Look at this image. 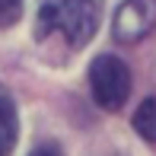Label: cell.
<instances>
[{
	"label": "cell",
	"instance_id": "1",
	"mask_svg": "<svg viewBox=\"0 0 156 156\" xmlns=\"http://www.w3.org/2000/svg\"><path fill=\"white\" fill-rule=\"evenodd\" d=\"M99 0H38L35 6V38L58 41L67 51L83 48L99 29Z\"/></svg>",
	"mask_w": 156,
	"mask_h": 156
},
{
	"label": "cell",
	"instance_id": "2",
	"mask_svg": "<svg viewBox=\"0 0 156 156\" xmlns=\"http://www.w3.org/2000/svg\"><path fill=\"white\" fill-rule=\"evenodd\" d=\"M89 89L99 108L118 112L131 96V70L115 54H99L89 64Z\"/></svg>",
	"mask_w": 156,
	"mask_h": 156
},
{
	"label": "cell",
	"instance_id": "3",
	"mask_svg": "<svg viewBox=\"0 0 156 156\" xmlns=\"http://www.w3.org/2000/svg\"><path fill=\"white\" fill-rule=\"evenodd\" d=\"M153 29H156V0H124L115 13V23H112L115 38L124 45L147 38Z\"/></svg>",
	"mask_w": 156,
	"mask_h": 156
},
{
	"label": "cell",
	"instance_id": "4",
	"mask_svg": "<svg viewBox=\"0 0 156 156\" xmlns=\"http://www.w3.org/2000/svg\"><path fill=\"white\" fill-rule=\"evenodd\" d=\"M16 134H19V121H16V105L13 96L0 86V156H10L16 147Z\"/></svg>",
	"mask_w": 156,
	"mask_h": 156
},
{
	"label": "cell",
	"instance_id": "5",
	"mask_svg": "<svg viewBox=\"0 0 156 156\" xmlns=\"http://www.w3.org/2000/svg\"><path fill=\"white\" fill-rule=\"evenodd\" d=\"M134 131L147 144H156V96H147L137 105V112H134Z\"/></svg>",
	"mask_w": 156,
	"mask_h": 156
},
{
	"label": "cell",
	"instance_id": "6",
	"mask_svg": "<svg viewBox=\"0 0 156 156\" xmlns=\"http://www.w3.org/2000/svg\"><path fill=\"white\" fill-rule=\"evenodd\" d=\"M23 16V0H0V29L13 26Z\"/></svg>",
	"mask_w": 156,
	"mask_h": 156
},
{
	"label": "cell",
	"instance_id": "7",
	"mask_svg": "<svg viewBox=\"0 0 156 156\" xmlns=\"http://www.w3.org/2000/svg\"><path fill=\"white\" fill-rule=\"evenodd\" d=\"M29 156H64V150H61V144H51V140H45V144H38Z\"/></svg>",
	"mask_w": 156,
	"mask_h": 156
}]
</instances>
